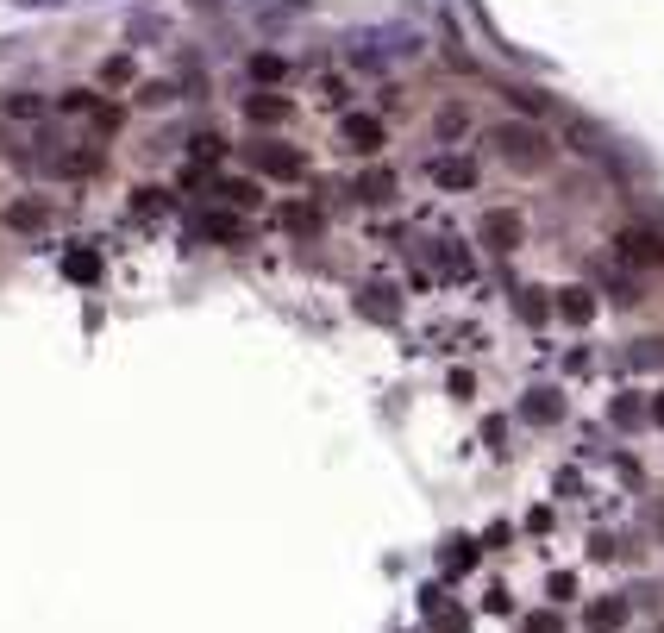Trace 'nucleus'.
Listing matches in <instances>:
<instances>
[{
  "label": "nucleus",
  "instance_id": "nucleus-10",
  "mask_svg": "<svg viewBox=\"0 0 664 633\" xmlns=\"http://www.w3.org/2000/svg\"><path fill=\"white\" fill-rule=\"evenodd\" d=\"M564 314L571 320H589V308H596V301H589V289H564V301H558Z\"/></svg>",
  "mask_w": 664,
  "mask_h": 633
},
{
  "label": "nucleus",
  "instance_id": "nucleus-9",
  "mask_svg": "<svg viewBox=\"0 0 664 633\" xmlns=\"http://www.w3.org/2000/svg\"><path fill=\"white\" fill-rule=\"evenodd\" d=\"M7 226H19V232L44 226V207H38V201H13V207H7Z\"/></svg>",
  "mask_w": 664,
  "mask_h": 633
},
{
  "label": "nucleus",
  "instance_id": "nucleus-1",
  "mask_svg": "<svg viewBox=\"0 0 664 633\" xmlns=\"http://www.w3.org/2000/svg\"><path fill=\"white\" fill-rule=\"evenodd\" d=\"M345 145H351V151H364V157H376V151L389 145V126H383V120H370V113H351V120H345Z\"/></svg>",
  "mask_w": 664,
  "mask_h": 633
},
{
  "label": "nucleus",
  "instance_id": "nucleus-8",
  "mask_svg": "<svg viewBox=\"0 0 664 633\" xmlns=\"http://www.w3.org/2000/svg\"><path fill=\"white\" fill-rule=\"evenodd\" d=\"M621 621H627V602H596L589 608V633H621Z\"/></svg>",
  "mask_w": 664,
  "mask_h": 633
},
{
  "label": "nucleus",
  "instance_id": "nucleus-5",
  "mask_svg": "<svg viewBox=\"0 0 664 633\" xmlns=\"http://www.w3.org/2000/svg\"><path fill=\"white\" fill-rule=\"evenodd\" d=\"M245 120L276 126V120H289V101H282V95H251V101H245Z\"/></svg>",
  "mask_w": 664,
  "mask_h": 633
},
{
  "label": "nucleus",
  "instance_id": "nucleus-13",
  "mask_svg": "<svg viewBox=\"0 0 664 633\" xmlns=\"http://www.w3.org/2000/svg\"><path fill=\"white\" fill-rule=\"evenodd\" d=\"M226 201H239V207H251V201H257V189H251V182H226Z\"/></svg>",
  "mask_w": 664,
  "mask_h": 633
},
{
  "label": "nucleus",
  "instance_id": "nucleus-12",
  "mask_svg": "<svg viewBox=\"0 0 664 633\" xmlns=\"http://www.w3.org/2000/svg\"><path fill=\"white\" fill-rule=\"evenodd\" d=\"M439 182H445V189H470V163H445Z\"/></svg>",
  "mask_w": 664,
  "mask_h": 633
},
{
  "label": "nucleus",
  "instance_id": "nucleus-11",
  "mask_svg": "<svg viewBox=\"0 0 664 633\" xmlns=\"http://www.w3.org/2000/svg\"><path fill=\"white\" fill-rule=\"evenodd\" d=\"M251 76H257V82H276V76H282V57L257 51V57H251Z\"/></svg>",
  "mask_w": 664,
  "mask_h": 633
},
{
  "label": "nucleus",
  "instance_id": "nucleus-6",
  "mask_svg": "<svg viewBox=\"0 0 664 633\" xmlns=\"http://www.w3.org/2000/svg\"><path fill=\"white\" fill-rule=\"evenodd\" d=\"M257 163H264V170H270V176H282V182H295V176L307 170V157H301V151H264V157H257Z\"/></svg>",
  "mask_w": 664,
  "mask_h": 633
},
{
  "label": "nucleus",
  "instance_id": "nucleus-3",
  "mask_svg": "<svg viewBox=\"0 0 664 633\" xmlns=\"http://www.w3.org/2000/svg\"><path fill=\"white\" fill-rule=\"evenodd\" d=\"M502 145H508V157H520V163H545V157H552V151H545V138L527 132V126H508Z\"/></svg>",
  "mask_w": 664,
  "mask_h": 633
},
{
  "label": "nucleus",
  "instance_id": "nucleus-4",
  "mask_svg": "<svg viewBox=\"0 0 664 633\" xmlns=\"http://www.w3.org/2000/svg\"><path fill=\"white\" fill-rule=\"evenodd\" d=\"M520 232H527V226H520V214H483V239H489L495 251H514Z\"/></svg>",
  "mask_w": 664,
  "mask_h": 633
},
{
  "label": "nucleus",
  "instance_id": "nucleus-2",
  "mask_svg": "<svg viewBox=\"0 0 664 633\" xmlns=\"http://www.w3.org/2000/svg\"><path fill=\"white\" fill-rule=\"evenodd\" d=\"M621 257H627V264H664V239H658V232H646V226L621 232Z\"/></svg>",
  "mask_w": 664,
  "mask_h": 633
},
{
  "label": "nucleus",
  "instance_id": "nucleus-15",
  "mask_svg": "<svg viewBox=\"0 0 664 633\" xmlns=\"http://www.w3.org/2000/svg\"><path fill=\"white\" fill-rule=\"evenodd\" d=\"M652 414H658V427H664V395H658V408H652Z\"/></svg>",
  "mask_w": 664,
  "mask_h": 633
},
{
  "label": "nucleus",
  "instance_id": "nucleus-7",
  "mask_svg": "<svg viewBox=\"0 0 664 633\" xmlns=\"http://www.w3.org/2000/svg\"><path fill=\"white\" fill-rule=\"evenodd\" d=\"M358 201H395V176L389 170H370V176H358Z\"/></svg>",
  "mask_w": 664,
  "mask_h": 633
},
{
  "label": "nucleus",
  "instance_id": "nucleus-14",
  "mask_svg": "<svg viewBox=\"0 0 664 633\" xmlns=\"http://www.w3.org/2000/svg\"><path fill=\"white\" fill-rule=\"evenodd\" d=\"M527 633H564V627H558V615H533V621H527Z\"/></svg>",
  "mask_w": 664,
  "mask_h": 633
}]
</instances>
